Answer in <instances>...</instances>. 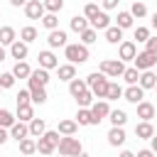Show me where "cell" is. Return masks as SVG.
I'll return each mask as SVG.
<instances>
[{"label":"cell","instance_id":"obj_1","mask_svg":"<svg viewBox=\"0 0 157 157\" xmlns=\"http://www.w3.org/2000/svg\"><path fill=\"white\" fill-rule=\"evenodd\" d=\"M86 83H88V88L93 91L96 98H105V96H108V86H110V81H108L105 74H101V71H91V74L86 76Z\"/></svg>","mask_w":157,"mask_h":157},{"label":"cell","instance_id":"obj_2","mask_svg":"<svg viewBox=\"0 0 157 157\" xmlns=\"http://www.w3.org/2000/svg\"><path fill=\"white\" fill-rule=\"evenodd\" d=\"M64 56L69 59V64H83V61H88L91 52H88L86 44L76 42V44H66V47H64Z\"/></svg>","mask_w":157,"mask_h":157},{"label":"cell","instance_id":"obj_3","mask_svg":"<svg viewBox=\"0 0 157 157\" xmlns=\"http://www.w3.org/2000/svg\"><path fill=\"white\" fill-rule=\"evenodd\" d=\"M59 130H47L42 137H37V152L39 155H52L59 147Z\"/></svg>","mask_w":157,"mask_h":157},{"label":"cell","instance_id":"obj_4","mask_svg":"<svg viewBox=\"0 0 157 157\" xmlns=\"http://www.w3.org/2000/svg\"><path fill=\"white\" fill-rule=\"evenodd\" d=\"M59 155H64V157H76L78 152H83V147H81V140L78 137H74V135H64L61 140H59Z\"/></svg>","mask_w":157,"mask_h":157},{"label":"cell","instance_id":"obj_5","mask_svg":"<svg viewBox=\"0 0 157 157\" xmlns=\"http://www.w3.org/2000/svg\"><path fill=\"white\" fill-rule=\"evenodd\" d=\"M98 71L105 74L108 78H118V76H123V71H125V61H120V59H103L101 66H98Z\"/></svg>","mask_w":157,"mask_h":157},{"label":"cell","instance_id":"obj_6","mask_svg":"<svg viewBox=\"0 0 157 157\" xmlns=\"http://www.w3.org/2000/svg\"><path fill=\"white\" fill-rule=\"evenodd\" d=\"M132 64H135V69L137 71H150V69H155V64H157V54H152V52H137V56L132 59Z\"/></svg>","mask_w":157,"mask_h":157},{"label":"cell","instance_id":"obj_7","mask_svg":"<svg viewBox=\"0 0 157 157\" xmlns=\"http://www.w3.org/2000/svg\"><path fill=\"white\" fill-rule=\"evenodd\" d=\"M91 113H93V125H98L101 120H105V118L110 115V105H108V101H105V98H98V101H93V105H91Z\"/></svg>","mask_w":157,"mask_h":157},{"label":"cell","instance_id":"obj_8","mask_svg":"<svg viewBox=\"0 0 157 157\" xmlns=\"http://www.w3.org/2000/svg\"><path fill=\"white\" fill-rule=\"evenodd\" d=\"M135 56H137V44H135V42L125 39V42L118 44V59H120V61H132Z\"/></svg>","mask_w":157,"mask_h":157},{"label":"cell","instance_id":"obj_9","mask_svg":"<svg viewBox=\"0 0 157 157\" xmlns=\"http://www.w3.org/2000/svg\"><path fill=\"white\" fill-rule=\"evenodd\" d=\"M25 15H27L29 20H42V17L47 15V7H44L42 0H29V2L25 5Z\"/></svg>","mask_w":157,"mask_h":157},{"label":"cell","instance_id":"obj_10","mask_svg":"<svg viewBox=\"0 0 157 157\" xmlns=\"http://www.w3.org/2000/svg\"><path fill=\"white\" fill-rule=\"evenodd\" d=\"M37 61H39V66H42V69H47V71H52V69H56V66H59V59H56V54H54L52 49L39 52V54H37Z\"/></svg>","mask_w":157,"mask_h":157},{"label":"cell","instance_id":"obj_11","mask_svg":"<svg viewBox=\"0 0 157 157\" xmlns=\"http://www.w3.org/2000/svg\"><path fill=\"white\" fill-rule=\"evenodd\" d=\"M27 54H29V44H27V42H22V39H15V42L10 44V56H12V59H17V61H25V59H27Z\"/></svg>","mask_w":157,"mask_h":157},{"label":"cell","instance_id":"obj_12","mask_svg":"<svg viewBox=\"0 0 157 157\" xmlns=\"http://www.w3.org/2000/svg\"><path fill=\"white\" fill-rule=\"evenodd\" d=\"M123 98H125L128 103H135V105H137V103L145 98V88H142L140 83H132V86H128V88L123 91Z\"/></svg>","mask_w":157,"mask_h":157},{"label":"cell","instance_id":"obj_13","mask_svg":"<svg viewBox=\"0 0 157 157\" xmlns=\"http://www.w3.org/2000/svg\"><path fill=\"white\" fill-rule=\"evenodd\" d=\"M69 37H66V32L64 29H52L49 34H47V44L52 47V49H59V47H66L69 42H66Z\"/></svg>","mask_w":157,"mask_h":157},{"label":"cell","instance_id":"obj_14","mask_svg":"<svg viewBox=\"0 0 157 157\" xmlns=\"http://www.w3.org/2000/svg\"><path fill=\"white\" fill-rule=\"evenodd\" d=\"M27 88H29V93H32V103H39V105L47 103V86L27 81Z\"/></svg>","mask_w":157,"mask_h":157},{"label":"cell","instance_id":"obj_15","mask_svg":"<svg viewBox=\"0 0 157 157\" xmlns=\"http://www.w3.org/2000/svg\"><path fill=\"white\" fill-rule=\"evenodd\" d=\"M125 137H128V135H125V130H123L120 125H113V128L108 130V145H110V147H120V145L125 142Z\"/></svg>","mask_w":157,"mask_h":157},{"label":"cell","instance_id":"obj_16","mask_svg":"<svg viewBox=\"0 0 157 157\" xmlns=\"http://www.w3.org/2000/svg\"><path fill=\"white\" fill-rule=\"evenodd\" d=\"M10 137L12 140H25V137H29V123H22V120H17L12 128H10Z\"/></svg>","mask_w":157,"mask_h":157},{"label":"cell","instance_id":"obj_17","mask_svg":"<svg viewBox=\"0 0 157 157\" xmlns=\"http://www.w3.org/2000/svg\"><path fill=\"white\" fill-rule=\"evenodd\" d=\"M155 135V125L150 123V120H140L137 125H135V137H140V140H150Z\"/></svg>","mask_w":157,"mask_h":157},{"label":"cell","instance_id":"obj_18","mask_svg":"<svg viewBox=\"0 0 157 157\" xmlns=\"http://www.w3.org/2000/svg\"><path fill=\"white\" fill-rule=\"evenodd\" d=\"M27 81H32V83H42V86H47L49 81H52V76H49V71L47 69H32V74H29V78Z\"/></svg>","mask_w":157,"mask_h":157},{"label":"cell","instance_id":"obj_19","mask_svg":"<svg viewBox=\"0 0 157 157\" xmlns=\"http://www.w3.org/2000/svg\"><path fill=\"white\" fill-rule=\"evenodd\" d=\"M137 118L140 120H152L155 118V105L150 101H140L137 103Z\"/></svg>","mask_w":157,"mask_h":157},{"label":"cell","instance_id":"obj_20","mask_svg":"<svg viewBox=\"0 0 157 157\" xmlns=\"http://www.w3.org/2000/svg\"><path fill=\"white\" fill-rule=\"evenodd\" d=\"M91 27H93V29H103V32H105V29L110 27V17H108V12H105V10H101V12L91 20Z\"/></svg>","mask_w":157,"mask_h":157},{"label":"cell","instance_id":"obj_21","mask_svg":"<svg viewBox=\"0 0 157 157\" xmlns=\"http://www.w3.org/2000/svg\"><path fill=\"white\" fill-rule=\"evenodd\" d=\"M56 74H59V81H71L76 78V64H61L56 66Z\"/></svg>","mask_w":157,"mask_h":157},{"label":"cell","instance_id":"obj_22","mask_svg":"<svg viewBox=\"0 0 157 157\" xmlns=\"http://www.w3.org/2000/svg\"><path fill=\"white\" fill-rule=\"evenodd\" d=\"M69 25H71V29H74V32H78V34H81L83 29H88V25H91V20H88L86 15H74Z\"/></svg>","mask_w":157,"mask_h":157},{"label":"cell","instance_id":"obj_23","mask_svg":"<svg viewBox=\"0 0 157 157\" xmlns=\"http://www.w3.org/2000/svg\"><path fill=\"white\" fill-rule=\"evenodd\" d=\"M105 42H108V44H120V42H123V29H120L118 25H110V27L105 29Z\"/></svg>","mask_w":157,"mask_h":157},{"label":"cell","instance_id":"obj_24","mask_svg":"<svg viewBox=\"0 0 157 157\" xmlns=\"http://www.w3.org/2000/svg\"><path fill=\"white\" fill-rule=\"evenodd\" d=\"M137 83H140L145 91H147V88H155V86H157V76H155V71H152V69H150V71H140V81H137Z\"/></svg>","mask_w":157,"mask_h":157},{"label":"cell","instance_id":"obj_25","mask_svg":"<svg viewBox=\"0 0 157 157\" xmlns=\"http://www.w3.org/2000/svg\"><path fill=\"white\" fill-rule=\"evenodd\" d=\"M108 120H110V125H125L128 123V113L123 110V108H110V115H108Z\"/></svg>","mask_w":157,"mask_h":157},{"label":"cell","instance_id":"obj_26","mask_svg":"<svg viewBox=\"0 0 157 157\" xmlns=\"http://www.w3.org/2000/svg\"><path fill=\"white\" fill-rule=\"evenodd\" d=\"M44 132H47V123L42 118H32L29 120V135L32 137H42Z\"/></svg>","mask_w":157,"mask_h":157},{"label":"cell","instance_id":"obj_27","mask_svg":"<svg viewBox=\"0 0 157 157\" xmlns=\"http://www.w3.org/2000/svg\"><path fill=\"white\" fill-rule=\"evenodd\" d=\"M17 145H20V152H22V155H27V157L37 152V140H34L32 135H29V137H25V140H20Z\"/></svg>","mask_w":157,"mask_h":157},{"label":"cell","instance_id":"obj_28","mask_svg":"<svg viewBox=\"0 0 157 157\" xmlns=\"http://www.w3.org/2000/svg\"><path fill=\"white\" fill-rule=\"evenodd\" d=\"M132 22H135V17L130 15V10H123V12H118V17H115V25H118L120 29L132 27Z\"/></svg>","mask_w":157,"mask_h":157},{"label":"cell","instance_id":"obj_29","mask_svg":"<svg viewBox=\"0 0 157 157\" xmlns=\"http://www.w3.org/2000/svg\"><path fill=\"white\" fill-rule=\"evenodd\" d=\"M86 88H88V83H86V78H71V81H69V93H71L74 98H76L78 93H83Z\"/></svg>","mask_w":157,"mask_h":157},{"label":"cell","instance_id":"obj_30","mask_svg":"<svg viewBox=\"0 0 157 157\" xmlns=\"http://www.w3.org/2000/svg\"><path fill=\"white\" fill-rule=\"evenodd\" d=\"M59 135H76V130H78V123L76 120H59Z\"/></svg>","mask_w":157,"mask_h":157},{"label":"cell","instance_id":"obj_31","mask_svg":"<svg viewBox=\"0 0 157 157\" xmlns=\"http://www.w3.org/2000/svg\"><path fill=\"white\" fill-rule=\"evenodd\" d=\"M15 39H17V34H15V29H12V27H7V25H5V27H0V44H2V47H10Z\"/></svg>","mask_w":157,"mask_h":157},{"label":"cell","instance_id":"obj_32","mask_svg":"<svg viewBox=\"0 0 157 157\" xmlns=\"http://www.w3.org/2000/svg\"><path fill=\"white\" fill-rule=\"evenodd\" d=\"M12 74H15V78H29L32 69H29V64H27V61H17V64L12 66Z\"/></svg>","mask_w":157,"mask_h":157},{"label":"cell","instance_id":"obj_33","mask_svg":"<svg viewBox=\"0 0 157 157\" xmlns=\"http://www.w3.org/2000/svg\"><path fill=\"white\" fill-rule=\"evenodd\" d=\"M93 98H96V96H93V91H91V88H86L83 93H78V96H76V103H78V108H91V105H93Z\"/></svg>","mask_w":157,"mask_h":157},{"label":"cell","instance_id":"obj_34","mask_svg":"<svg viewBox=\"0 0 157 157\" xmlns=\"http://www.w3.org/2000/svg\"><path fill=\"white\" fill-rule=\"evenodd\" d=\"M123 81H125L128 86L137 83V81H140V71H137L135 66H125V71H123Z\"/></svg>","mask_w":157,"mask_h":157},{"label":"cell","instance_id":"obj_35","mask_svg":"<svg viewBox=\"0 0 157 157\" xmlns=\"http://www.w3.org/2000/svg\"><path fill=\"white\" fill-rule=\"evenodd\" d=\"M17 118H20L22 123H29V120L34 118V108H32V103H27V105H17Z\"/></svg>","mask_w":157,"mask_h":157},{"label":"cell","instance_id":"obj_36","mask_svg":"<svg viewBox=\"0 0 157 157\" xmlns=\"http://www.w3.org/2000/svg\"><path fill=\"white\" fill-rule=\"evenodd\" d=\"M76 123H78V125H93V113H91V108H78Z\"/></svg>","mask_w":157,"mask_h":157},{"label":"cell","instance_id":"obj_37","mask_svg":"<svg viewBox=\"0 0 157 157\" xmlns=\"http://www.w3.org/2000/svg\"><path fill=\"white\" fill-rule=\"evenodd\" d=\"M130 15H132L135 20L147 17V5H145V2H140V0H135V2H132V7H130Z\"/></svg>","mask_w":157,"mask_h":157},{"label":"cell","instance_id":"obj_38","mask_svg":"<svg viewBox=\"0 0 157 157\" xmlns=\"http://www.w3.org/2000/svg\"><path fill=\"white\" fill-rule=\"evenodd\" d=\"M42 27H47L49 32H52V29H59V17H56V12H47V15L42 17Z\"/></svg>","mask_w":157,"mask_h":157},{"label":"cell","instance_id":"obj_39","mask_svg":"<svg viewBox=\"0 0 157 157\" xmlns=\"http://www.w3.org/2000/svg\"><path fill=\"white\" fill-rule=\"evenodd\" d=\"M15 123H17V118L7 108H0V128H12Z\"/></svg>","mask_w":157,"mask_h":157},{"label":"cell","instance_id":"obj_40","mask_svg":"<svg viewBox=\"0 0 157 157\" xmlns=\"http://www.w3.org/2000/svg\"><path fill=\"white\" fill-rule=\"evenodd\" d=\"M118 98H123V86H120V83H115V81H110L105 101H118Z\"/></svg>","mask_w":157,"mask_h":157},{"label":"cell","instance_id":"obj_41","mask_svg":"<svg viewBox=\"0 0 157 157\" xmlns=\"http://www.w3.org/2000/svg\"><path fill=\"white\" fill-rule=\"evenodd\" d=\"M20 39H22V42H27V44H29V42H34V39H37V29H34L32 25L22 27V29H20Z\"/></svg>","mask_w":157,"mask_h":157},{"label":"cell","instance_id":"obj_42","mask_svg":"<svg viewBox=\"0 0 157 157\" xmlns=\"http://www.w3.org/2000/svg\"><path fill=\"white\" fill-rule=\"evenodd\" d=\"M96 39H98V29L88 27V29H83V32H81V44H86V47H88V44H93Z\"/></svg>","mask_w":157,"mask_h":157},{"label":"cell","instance_id":"obj_43","mask_svg":"<svg viewBox=\"0 0 157 157\" xmlns=\"http://www.w3.org/2000/svg\"><path fill=\"white\" fill-rule=\"evenodd\" d=\"M15 101H17V105H27V103H32V93H29V88H20V93L15 96Z\"/></svg>","mask_w":157,"mask_h":157},{"label":"cell","instance_id":"obj_44","mask_svg":"<svg viewBox=\"0 0 157 157\" xmlns=\"http://www.w3.org/2000/svg\"><path fill=\"white\" fill-rule=\"evenodd\" d=\"M42 2H44L47 12H61V7H64V0H42Z\"/></svg>","mask_w":157,"mask_h":157},{"label":"cell","instance_id":"obj_45","mask_svg":"<svg viewBox=\"0 0 157 157\" xmlns=\"http://www.w3.org/2000/svg\"><path fill=\"white\" fill-rule=\"evenodd\" d=\"M0 86H2V88H12V86H15V74H12V71L0 74Z\"/></svg>","mask_w":157,"mask_h":157},{"label":"cell","instance_id":"obj_46","mask_svg":"<svg viewBox=\"0 0 157 157\" xmlns=\"http://www.w3.org/2000/svg\"><path fill=\"white\" fill-rule=\"evenodd\" d=\"M135 39L145 44V42L150 39V29H147V27H142V25H140V27H135Z\"/></svg>","mask_w":157,"mask_h":157},{"label":"cell","instance_id":"obj_47","mask_svg":"<svg viewBox=\"0 0 157 157\" xmlns=\"http://www.w3.org/2000/svg\"><path fill=\"white\" fill-rule=\"evenodd\" d=\"M98 12H101V10H98V5H96V2H88V5L83 7V15H86L88 20H93V17L98 15Z\"/></svg>","mask_w":157,"mask_h":157},{"label":"cell","instance_id":"obj_48","mask_svg":"<svg viewBox=\"0 0 157 157\" xmlns=\"http://www.w3.org/2000/svg\"><path fill=\"white\" fill-rule=\"evenodd\" d=\"M145 49H147V52H152V54H157V34H155V37L150 34V39L145 42Z\"/></svg>","mask_w":157,"mask_h":157},{"label":"cell","instance_id":"obj_49","mask_svg":"<svg viewBox=\"0 0 157 157\" xmlns=\"http://www.w3.org/2000/svg\"><path fill=\"white\" fill-rule=\"evenodd\" d=\"M120 5V0H103V10H115Z\"/></svg>","mask_w":157,"mask_h":157},{"label":"cell","instance_id":"obj_50","mask_svg":"<svg viewBox=\"0 0 157 157\" xmlns=\"http://www.w3.org/2000/svg\"><path fill=\"white\" fill-rule=\"evenodd\" d=\"M10 140V128H0V145H5Z\"/></svg>","mask_w":157,"mask_h":157},{"label":"cell","instance_id":"obj_51","mask_svg":"<svg viewBox=\"0 0 157 157\" xmlns=\"http://www.w3.org/2000/svg\"><path fill=\"white\" fill-rule=\"evenodd\" d=\"M150 150H152V152L157 155V132H155V135L150 137Z\"/></svg>","mask_w":157,"mask_h":157},{"label":"cell","instance_id":"obj_52","mask_svg":"<svg viewBox=\"0 0 157 157\" xmlns=\"http://www.w3.org/2000/svg\"><path fill=\"white\" fill-rule=\"evenodd\" d=\"M135 157H155V152H152V150H140Z\"/></svg>","mask_w":157,"mask_h":157},{"label":"cell","instance_id":"obj_53","mask_svg":"<svg viewBox=\"0 0 157 157\" xmlns=\"http://www.w3.org/2000/svg\"><path fill=\"white\" fill-rule=\"evenodd\" d=\"M27 2H29V0H10V5H12V7H25Z\"/></svg>","mask_w":157,"mask_h":157},{"label":"cell","instance_id":"obj_54","mask_svg":"<svg viewBox=\"0 0 157 157\" xmlns=\"http://www.w3.org/2000/svg\"><path fill=\"white\" fill-rule=\"evenodd\" d=\"M118 157H135V152H130V150H123Z\"/></svg>","mask_w":157,"mask_h":157},{"label":"cell","instance_id":"obj_55","mask_svg":"<svg viewBox=\"0 0 157 157\" xmlns=\"http://www.w3.org/2000/svg\"><path fill=\"white\" fill-rule=\"evenodd\" d=\"M5 56H7V52H5V47L0 44V61H5Z\"/></svg>","mask_w":157,"mask_h":157},{"label":"cell","instance_id":"obj_56","mask_svg":"<svg viewBox=\"0 0 157 157\" xmlns=\"http://www.w3.org/2000/svg\"><path fill=\"white\" fill-rule=\"evenodd\" d=\"M152 27H155V32H157V12L152 15Z\"/></svg>","mask_w":157,"mask_h":157},{"label":"cell","instance_id":"obj_57","mask_svg":"<svg viewBox=\"0 0 157 157\" xmlns=\"http://www.w3.org/2000/svg\"><path fill=\"white\" fill-rule=\"evenodd\" d=\"M76 157H88V155H86V152H78V155H76Z\"/></svg>","mask_w":157,"mask_h":157},{"label":"cell","instance_id":"obj_58","mask_svg":"<svg viewBox=\"0 0 157 157\" xmlns=\"http://www.w3.org/2000/svg\"><path fill=\"white\" fill-rule=\"evenodd\" d=\"M2 91H5V88H2V86H0V93H2Z\"/></svg>","mask_w":157,"mask_h":157},{"label":"cell","instance_id":"obj_59","mask_svg":"<svg viewBox=\"0 0 157 157\" xmlns=\"http://www.w3.org/2000/svg\"><path fill=\"white\" fill-rule=\"evenodd\" d=\"M0 20H2V12H0Z\"/></svg>","mask_w":157,"mask_h":157},{"label":"cell","instance_id":"obj_60","mask_svg":"<svg viewBox=\"0 0 157 157\" xmlns=\"http://www.w3.org/2000/svg\"><path fill=\"white\" fill-rule=\"evenodd\" d=\"M155 91H157V86H155Z\"/></svg>","mask_w":157,"mask_h":157}]
</instances>
